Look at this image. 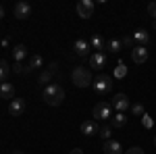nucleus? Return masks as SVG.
Masks as SVG:
<instances>
[{"label": "nucleus", "instance_id": "nucleus-24", "mask_svg": "<svg viewBox=\"0 0 156 154\" xmlns=\"http://www.w3.org/2000/svg\"><path fill=\"white\" fill-rule=\"evenodd\" d=\"M125 75H127V67H125V63H123V60H121L119 65H117V69H115V77H125Z\"/></svg>", "mask_w": 156, "mask_h": 154}, {"label": "nucleus", "instance_id": "nucleus-26", "mask_svg": "<svg viewBox=\"0 0 156 154\" xmlns=\"http://www.w3.org/2000/svg\"><path fill=\"white\" fill-rule=\"evenodd\" d=\"M131 113L135 115V117H144V106L137 102V104H131Z\"/></svg>", "mask_w": 156, "mask_h": 154}, {"label": "nucleus", "instance_id": "nucleus-9", "mask_svg": "<svg viewBox=\"0 0 156 154\" xmlns=\"http://www.w3.org/2000/svg\"><path fill=\"white\" fill-rule=\"evenodd\" d=\"M131 59L133 63H137V65H142L148 60V48L146 46H133L131 48Z\"/></svg>", "mask_w": 156, "mask_h": 154}, {"label": "nucleus", "instance_id": "nucleus-30", "mask_svg": "<svg viewBox=\"0 0 156 154\" xmlns=\"http://www.w3.org/2000/svg\"><path fill=\"white\" fill-rule=\"evenodd\" d=\"M48 71H50V73H56V71H58V63H56V60H52V63H50Z\"/></svg>", "mask_w": 156, "mask_h": 154}, {"label": "nucleus", "instance_id": "nucleus-34", "mask_svg": "<svg viewBox=\"0 0 156 154\" xmlns=\"http://www.w3.org/2000/svg\"><path fill=\"white\" fill-rule=\"evenodd\" d=\"M11 154H23V152H21V150H12Z\"/></svg>", "mask_w": 156, "mask_h": 154}, {"label": "nucleus", "instance_id": "nucleus-22", "mask_svg": "<svg viewBox=\"0 0 156 154\" xmlns=\"http://www.w3.org/2000/svg\"><path fill=\"white\" fill-rule=\"evenodd\" d=\"M42 63H44V59H42L40 54H34L31 60H29V69H31V71H34V69H40V67H42Z\"/></svg>", "mask_w": 156, "mask_h": 154}, {"label": "nucleus", "instance_id": "nucleus-19", "mask_svg": "<svg viewBox=\"0 0 156 154\" xmlns=\"http://www.w3.org/2000/svg\"><path fill=\"white\" fill-rule=\"evenodd\" d=\"M125 125H127V117H125V113H117V115L112 117V127L121 129V127H125Z\"/></svg>", "mask_w": 156, "mask_h": 154}, {"label": "nucleus", "instance_id": "nucleus-3", "mask_svg": "<svg viewBox=\"0 0 156 154\" xmlns=\"http://www.w3.org/2000/svg\"><path fill=\"white\" fill-rule=\"evenodd\" d=\"M94 92H96L98 96L106 94V92H110L112 90V77L110 75H106V73H100L98 77H94Z\"/></svg>", "mask_w": 156, "mask_h": 154}, {"label": "nucleus", "instance_id": "nucleus-12", "mask_svg": "<svg viewBox=\"0 0 156 154\" xmlns=\"http://www.w3.org/2000/svg\"><path fill=\"white\" fill-rule=\"evenodd\" d=\"M12 96H15V85L9 81L0 83V98L2 100H12Z\"/></svg>", "mask_w": 156, "mask_h": 154}, {"label": "nucleus", "instance_id": "nucleus-29", "mask_svg": "<svg viewBox=\"0 0 156 154\" xmlns=\"http://www.w3.org/2000/svg\"><path fill=\"white\" fill-rule=\"evenodd\" d=\"M121 42H123V46H133V36H127V38H123Z\"/></svg>", "mask_w": 156, "mask_h": 154}, {"label": "nucleus", "instance_id": "nucleus-5", "mask_svg": "<svg viewBox=\"0 0 156 154\" xmlns=\"http://www.w3.org/2000/svg\"><path fill=\"white\" fill-rule=\"evenodd\" d=\"M77 15H79L81 19H90V17L94 15V2H92V0H81V2L77 4Z\"/></svg>", "mask_w": 156, "mask_h": 154}, {"label": "nucleus", "instance_id": "nucleus-18", "mask_svg": "<svg viewBox=\"0 0 156 154\" xmlns=\"http://www.w3.org/2000/svg\"><path fill=\"white\" fill-rule=\"evenodd\" d=\"M106 50L112 52V54H119L121 50H123V42H121V40H108L106 42Z\"/></svg>", "mask_w": 156, "mask_h": 154}, {"label": "nucleus", "instance_id": "nucleus-10", "mask_svg": "<svg viewBox=\"0 0 156 154\" xmlns=\"http://www.w3.org/2000/svg\"><path fill=\"white\" fill-rule=\"evenodd\" d=\"M90 67L92 69H104L106 67V54L104 52H94L92 56H90Z\"/></svg>", "mask_w": 156, "mask_h": 154}, {"label": "nucleus", "instance_id": "nucleus-11", "mask_svg": "<svg viewBox=\"0 0 156 154\" xmlns=\"http://www.w3.org/2000/svg\"><path fill=\"white\" fill-rule=\"evenodd\" d=\"M23 110H25V100L23 98H12L11 104H9V113L12 117H19V115H23Z\"/></svg>", "mask_w": 156, "mask_h": 154}, {"label": "nucleus", "instance_id": "nucleus-32", "mask_svg": "<svg viewBox=\"0 0 156 154\" xmlns=\"http://www.w3.org/2000/svg\"><path fill=\"white\" fill-rule=\"evenodd\" d=\"M71 154H83V150H79V148H75V150H71Z\"/></svg>", "mask_w": 156, "mask_h": 154}, {"label": "nucleus", "instance_id": "nucleus-31", "mask_svg": "<svg viewBox=\"0 0 156 154\" xmlns=\"http://www.w3.org/2000/svg\"><path fill=\"white\" fill-rule=\"evenodd\" d=\"M144 125H146V127H150V125H152V119H148L146 115H144Z\"/></svg>", "mask_w": 156, "mask_h": 154}, {"label": "nucleus", "instance_id": "nucleus-33", "mask_svg": "<svg viewBox=\"0 0 156 154\" xmlns=\"http://www.w3.org/2000/svg\"><path fill=\"white\" fill-rule=\"evenodd\" d=\"M2 17H4V9L0 6V19H2Z\"/></svg>", "mask_w": 156, "mask_h": 154}, {"label": "nucleus", "instance_id": "nucleus-15", "mask_svg": "<svg viewBox=\"0 0 156 154\" xmlns=\"http://www.w3.org/2000/svg\"><path fill=\"white\" fill-rule=\"evenodd\" d=\"M98 131H100V127H98L94 121H83V123H81V133L87 135V138H90V135H96Z\"/></svg>", "mask_w": 156, "mask_h": 154}, {"label": "nucleus", "instance_id": "nucleus-8", "mask_svg": "<svg viewBox=\"0 0 156 154\" xmlns=\"http://www.w3.org/2000/svg\"><path fill=\"white\" fill-rule=\"evenodd\" d=\"M90 42L87 40H83V38H77L75 40V44H73V50H75V54L77 56H87L90 54Z\"/></svg>", "mask_w": 156, "mask_h": 154}, {"label": "nucleus", "instance_id": "nucleus-27", "mask_svg": "<svg viewBox=\"0 0 156 154\" xmlns=\"http://www.w3.org/2000/svg\"><path fill=\"white\" fill-rule=\"evenodd\" d=\"M148 13H150V17H154V21H156V2L148 4Z\"/></svg>", "mask_w": 156, "mask_h": 154}, {"label": "nucleus", "instance_id": "nucleus-13", "mask_svg": "<svg viewBox=\"0 0 156 154\" xmlns=\"http://www.w3.org/2000/svg\"><path fill=\"white\" fill-rule=\"evenodd\" d=\"M133 42H137V46H148L150 44V34L146 29H137L133 34Z\"/></svg>", "mask_w": 156, "mask_h": 154}, {"label": "nucleus", "instance_id": "nucleus-20", "mask_svg": "<svg viewBox=\"0 0 156 154\" xmlns=\"http://www.w3.org/2000/svg\"><path fill=\"white\" fill-rule=\"evenodd\" d=\"M11 71V67H9V63L6 60H0V83L6 81V75Z\"/></svg>", "mask_w": 156, "mask_h": 154}, {"label": "nucleus", "instance_id": "nucleus-2", "mask_svg": "<svg viewBox=\"0 0 156 154\" xmlns=\"http://www.w3.org/2000/svg\"><path fill=\"white\" fill-rule=\"evenodd\" d=\"M71 79H73V83H75L77 88H90V85L94 83V77H92L90 69H85V67H81V65H77V67L71 71Z\"/></svg>", "mask_w": 156, "mask_h": 154}, {"label": "nucleus", "instance_id": "nucleus-17", "mask_svg": "<svg viewBox=\"0 0 156 154\" xmlns=\"http://www.w3.org/2000/svg\"><path fill=\"white\" fill-rule=\"evenodd\" d=\"M12 56H15V63H23V59L27 56V48H25L23 44L15 46V50H12Z\"/></svg>", "mask_w": 156, "mask_h": 154}, {"label": "nucleus", "instance_id": "nucleus-6", "mask_svg": "<svg viewBox=\"0 0 156 154\" xmlns=\"http://www.w3.org/2000/svg\"><path fill=\"white\" fill-rule=\"evenodd\" d=\"M110 110H112V106L108 102H98L96 106H94V117L96 119H112Z\"/></svg>", "mask_w": 156, "mask_h": 154}, {"label": "nucleus", "instance_id": "nucleus-23", "mask_svg": "<svg viewBox=\"0 0 156 154\" xmlns=\"http://www.w3.org/2000/svg\"><path fill=\"white\" fill-rule=\"evenodd\" d=\"M98 135H100L104 142H108V140H110V135H112V129H110V125H104V127H100Z\"/></svg>", "mask_w": 156, "mask_h": 154}, {"label": "nucleus", "instance_id": "nucleus-21", "mask_svg": "<svg viewBox=\"0 0 156 154\" xmlns=\"http://www.w3.org/2000/svg\"><path fill=\"white\" fill-rule=\"evenodd\" d=\"M12 71H15V73H19V75H27V73L31 71V69H29V65H23V63H15Z\"/></svg>", "mask_w": 156, "mask_h": 154}, {"label": "nucleus", "instance_id": "nucleus-14", "mask_svg": "<svg viewBox=\"0 0 156 154\" xmlns=\"http://www.w3.org/2000/svg\"><path fill=\"white\" fill-rule=\"evenodd\" d=\"M104 154H123V148L117 140H108L104 142Z\"/></svg>", "mask_w": 156, "mask_h": 154}, {"label": "nucleus", "instance_id": "nucleus-35", "mask_svg": "<svg viewBox=\"0 0 156 154\" xmlns=\"http://www.w3.org/2000/svg\"><path fill=\"white\" fill-rule=\"evenodd\" d=\"M152 25H154V29H156V21H152Z\"/></svg>", "mask_w": 156, "mask_h": 154}, {"label": "nucleus", "instance_id": "nucleus-16", "mask_svg": "<svg viewBox=\"0 0 156 154\" xmlns=\"http://www.w3.org/2000/svg\"><path fill=\"white\" fill-rule=\"evenodd\" d=\"M90 46H92V50H96V52H102V50H106V42L100 36H94L90 40Z\"/></svg>", "mask_w": 156, "mask_h": 154}, {"label": "nucleus", "instance_id": "nucleus-25", "mask_svg": "<svg viewBox=\"0 0 156 154\" xmlns=\"http://www.w3.org/2000/svg\"><path fill=\"white\" fill-rule=\"evenodd\" d=\"M50 79H52V73H50V71H42L37 81H40V83H48V85H50Z\"/></svg>", "mask_w": 156, "mask_h": 154}, {"label": "nucleus", "instance_id": "nucleus-28", "mask_svg": "<svg viewBox=\"0 0 156 154\" xmlns=\"http://www.w3.org/2000/svg\"><path fill=\"white\" fill-rule=\"evenodd\" d=\"M127 154H144V150H142L140 146H133V148H129V150H127Z\"/></svg>", "mask_w": 156, "mask_h": 154}, {"label": "nucleus", "instance_id": "nucleus-7", "mask_svg": "<svg viewBox=\"0 0 156 154\" xmlns=\"http://www.w3.org/2000/svg\"><path fill=\"white\" fill-rule=\"evenodd\" d=\"M29 15H31V4H29V2L21 0V2L15 4V17H17V19H27Z\"/></svg>", "mask_w": 156, "mask_h": 154}, {"label": "nucleus", "instance_id": "nucleus-4", "mask_svg": "<svg viewBox=\"0 0 156 154\" xmlns=\"http://www.w3.org/2000/svg\"><path fill=\"white\" fill-rule=\"evenodd\" d=\"M110 106L115 108L117 113H125L127 108H131V102H129V98H127V94H117L115 98H112Z\"/></svg>", "mask_w": 156, "mask_h": 154}, {"label": "nucleus", "instance_id": "nucleus-1", "mask_svg": "<svg viewBox=\"0 0 156 154\" xmlns=\"http://www.w3.org/2000/svg\"><path fill=\"white\" fill-rule=\"evenodd\" d=\"M42 98H44V102H46L48 106H60L62 100H65V90L60 88L58 83H50V85L44 88Z\"/></svg>", "mask_w": 156, "mask_h": 154}, {"label": "nucleus", "instance_id": "nucleus-36", "mask_svg": "<svg viewBox=\"0 0 156 154\" xmlns=\"http://www.w3.org/2000/svg\"><path fill=\"white\" fill-rule=\"evenodd\" d=\"M154 146H156V135H154Z\"/></svg>", "mask_w": 156, "mask_h": 154}]
</instances>
